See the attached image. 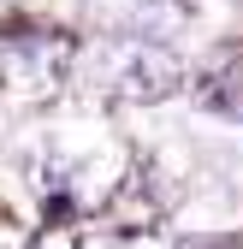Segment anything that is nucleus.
<instances>
[{"label":"nucleus","instance_id":"obj_3","mask_svg":"<svg viewBox=\"0 0 243 249\" xmlns=\"http://www.w3.org/2000/svg\"><path fill=\"white\" fill-rule=\"evenodd\" d=\"M24 249H77V231H71V226H42Z\"/></svg>","mask_w":243,"mask_h":249},{"label":"nucleus","instance_id":"obj_2","mask_svg":"<svg viewBox=\"0 0 243 249\" xmlns=\"http://www.w3.org/2000/svg\"><path fill=\"white\" fill-rule=\"evenodd\" d=\"M184 83V59H178L166 42H113L107 48V89L119 101H166L172 89Z\"/></svg>","mask_w":243,"mask_h":249},{"label":"nucleus","instance_id":"obj_4","mask_svg":"<svg viewBox=\"0 0 243 249\" xmlns=\"http://www.w3.org/2000/svg\"><path fill=\"white\" fill-rule=\"evenodd\" d=\"M113 249H172V243H166L160 231H125V237H119Z\"/></svg>","mask_w":243,"mask_h":249},{"label":"nucleus","instance_id":"obj_1","mask_svg":"<svg viewBox=\"0 0 243 249\" xmlns=\"http://www.w3.org/2000/svg\"><path fill=\"white\" fill-rule=\"evenodd\" d=\"M66 71H71V36H53V30L0 36V83H6V95L48 101V95H59Z\"/></svg>","mask_w":243,"mask_h":249}]
</instances>
